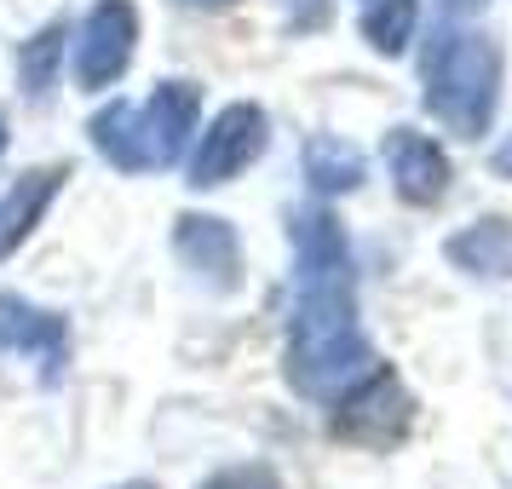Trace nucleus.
<instances>
[{"mask_svg": "<svg viewBox=\"0 0 512 489\" xmlns=\"http://www.w3.org/2000/svg\"><path fill=\"white\" fill-rule=\"evenodd\" d=\"M133 35H139V18H133V6H121V0H110V6H98L93 24H87V47H81V81L87 87H98V81H110V75H121V64H127V52H133Z\"/></svg>", "mask_w": 512, "mask_h": 489, "instance_id": "obj_4", "label": "nucleus"}, {"mask_svg": "<svg viewBox=\"0 0 512 489\" xmlns=\"http://www.w3.org/2000/svg\"><path fill=\"white\" fill-rule=\"evenodd\" d=\"M363 35L380 52H403L415 41V0H374L369 18H363Z\"/></svg>", "mask_w": 512, "mask_h": 489, "instance_id": "obj_7", "label": "nucleus"}, {"mask_svg": "<svg viewBox=\"0 0 512 489\" xmlns=\"http://www.w3.org/2000/svg\"><path fill=\"white\" fill-rule=\"evenodd\" d=\"M179 248H185L190 265H202L213 277L225 282V271H236V248H231V231H219L213 219H185L179 231Z\"/></svg>", "mask_w": 512, "mask_h": 489, "instance_id": "obj_6", "label": "nucleus"}, {"mask_svg": "<svg viewBox=\"0 0 512 489\" xmlns=\"http://www.w3.org/2000/svg\"><path fill=\"white\" fill-rule=\"evenodd\" d=\"M495 167H501V173H512V144H501V156H495Z\"/></svg>", "mask_w": 512, "mask_h": 489, "instance_id": "obj_11", "label": "nucleus"}, {"mask_svg": "<svg viewBox=\"0 0 512 489\" xmlns=\"http://www.w3.org/2000/svg\"><path fill=\"white\" fill-rule=\"evenodd\" d=\"M501 87V58L484 35L472 29H438V41L426 47V104L449 133H478L489 127Z\"/></svg>", "mask_w": 512, "mask_h": 489, "instance_id": "obj_2", "label": "nucleus"}, {"mask_svg": "<svg viewBox=\"0 0 512 489\" xmlns=\"http://www.w3.org/2000/svg\"><path fill=\"white\" fill-rule=\"evenodd\" d=\"M455 259H466L472 271H489V277H507L512 271V231L484 225V231L461 236V242H455Z\"/></svg>", "mask_w": 512, "mask_h": 489, "instance_id": "obj_8", "label": "nucleus"}, {"mask_svg": "<svg viewBox=\"0 0 512 489\" xmlns=\"http://www.w3.org/2000/svg\"><path fill=\"white\" fill-rule=\"evenodd\" d=\"M213 489H277L265 472H231V478H219Z\"/></svg>", "mask_w": 512, "mask_h": 489, "instance_id": "obj_10", "label": "nucleus"}, {"mask_svg": "<svg viewBox=\"0 0 512 489\" xmlns=\"http://www.w3.org/2000/svg\"><path fill=\"white\" fill-rule=\"evenodd\" d=\"M0 144H6V127H0Z\"/></svg>", "mask_w": 512, "mask_h": 489, "instance_id": "obj_12", "label": "nucleus"}, {"mask_svg": "<svg viewBox=\"0 0 512 489\" xmlns=\"http://www.w3.org/2000/svg\"><path fill=\"white\" fill-rule=\"evenodd\" d=\"M386 156H392L397 190H403L409 202H432V196H443L449 162H443V150H438L432 139H420V133H392Z\"/></svg>", "mask_w": 512, "mask_h": 489, "instance_id": "obj_5", "label": "nucleus"}, {"mask_svg": "<svg viewBox=\"0 0 512 489\" xmlns=\"http://www.w3.org/2000/svg\"><path fill=\"white\" fill-rule=\"evenodd\" d=\"M305 259V294L300 328H294V380L305 392H334L351 380H369V346L351 317V282H346V242L323 213L300 225Z\"/></svg>", "mask_w": 512, "mask_h": 489, "instance_id": "obj_1", "label": "nucleus"}, {"mask_svg": "<svg viewBox=\"0 0 512 489\" xmlns=\"http://www.w3.org/2000/svg\"><path fill=\"white\" fill-rule=\"evenodd\" d=\"M311 173H317V185H328V190H351L357 185V156L351 150H340V144H311Z\"/></svg>", "mask_w": 512, "mask_h": 489, "instance_id": "obj_9", "label": "nucleus"}, {"mask_svg": "<svg viewBox=\"0 0 512 489\" xmlns=\"http://www.w3.org/2000/svg\"><path fill=\"white\" fill-rule=\"evenodd\" d=\"M259 144H265V116H259L254 104L225 110V116L213 121V133L202 139V150H196V167H190L196 185H219V179L242 173L259 156Z\"/></svg>", "mask_w": 512, "mask_h": 489, "instance_id": "obj_3", "label": "nucleus"}]
</instances>
